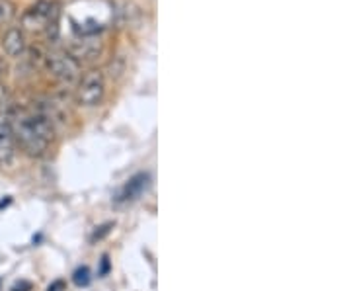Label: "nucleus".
<instances>
[{"mask_svg":"<svg viewBox=\"0 0 351 291\" xmlns=\"http://www.w3.org/2000/svg\"><path fill=\"white\" fill-rule=\"evenodd\" d=\"M10 124L16 145H20L22 151L29 156H41L49 151L55 139V126L38 108L18 110L16 114H10Z\"/></svg>","mask_w":351,"mask_h":291,"instance_id":"nucleus-1","label":"nucleus"},{"mask_svg":"<svg viewBox=\"0 0 351 291\" xmlns=\"http://www.w3.org/2000/svg\"><path fill=\"white\" fill-rule=\"evenodd\" d=\"M47 61V69L49 73L59 82L63 84H75L80 80V65L76 61L75 57H71L69 53H63V51H51L49 55L45 57Z\"/></svg>","mask_w":351,"mask_h":291,"instance_id":"nucleus-2","label":"nucleus"},{"mask_svg":"<svg viewBox=\"0 0 351 291\" xmlns=\"http://www.w3.org/2000/svg\"><path fill=\"white\" fill-rule=\"evenodd\" d=\"M57 24V8L53 2H36L22 16V25L27 32H43Z\"/></svg>","mask_w":351,"mask_h":291,"instance_id":"nucleus-3","label":"nucleus"},{"mask_svg":"<svg viewBox=\"0 0 351 291\" xmlns=\"http://www.w3.org/2000/svg\"><path fill=\"white\" fill-rule=\"evenodd\" d=\"M106 94V80L100 71H90L80 78L78 90H76V100L80 106H98Z\"/></svg>","mask_w":351,"mask_h":291,"instance_id":"nucleus-4","label":"nucleus"},{"mask_svg":"<svg viewBox=\"0 0 351 291\" xmlns=\"http://www.w3.org/2000/svg\"><path fill=\"white\" fill-rule=\"evenodd\" d=\"M16 161V141H14L10 114L0 110V168H10Z\"/></svg>","mask_w":351,"mask_h":291,"instance_id":"nucleus-5","label":"nucleus"},{"mask_svg":"<svg viewBox=\"0 0 351 291\" xmlns=\"http://www.w3.org/2000/svg\"><path fill=\"white\" fill-rule=\"evenodd\" d=\"M2 49H4V53H6L8 57H18V55H22L25 49L24 32L18 30V27H10V30L4 34V38H2Z\"/></svg>","mask_w":351,"mask_h":291,"instance_id":"nucleus-6","label":"nucleus"},{"mask_svg":"<svg viewBox=\"0 0 351 291\" xmlns=\"http://www.w3.org/2000/svg\"><path fill=\"white\" fill-rule=\"evenodd\" d=\"M149 184V174H137L129 180V184L125 186V198H135L141 191L147 188Z\"/></svg>","mask_w":351,"mask_h":291,"instance_id":"nucleus-7","label":"nucleus"},{"mask_svg":"<svg viewBox=\"0 0 351 291\" xmlns=\"http://www.w3.org/2000/svg\"><path fill=\"white\" fill-rule=\"evenodd\" d=\"M14 16V6L6 0H0V25L8 24Z\"/></svg>","mask_w":351,"mask_h":291,"instance_id":"nucleus-8","label":"nucleus"},{"mask_svg":"<svg viewBox=\"0 0 351 291\" xmlns=\"http://www.w3.org/2000/svg\"><path fill=\"white\" fill-rule=\"evenodd\" d=\"M75 283L78 286V288H84V286H88L90 283V270H88L86 266L84 268H78L75 272Z\"/></svg>","mask_w":351,"mask_h":291,"instance_id":"nucleus-9","label":"nucleus"},{"mask_svg":"<svg viewBox=\"0 0 351 291\" xmlns=\"http://www.w3.org/2000/svg\"><path fill=\"white\" fill-rule=\"evenodd\" d=\"M101 260H104V262H101V274H106V272H108V256H104Z\"/></svg>","mask_w":351,"mask_h":291,"instance_id":"nucleus-10","label":"nucleus"}]
</instances>
